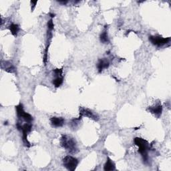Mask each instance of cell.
<instances>
[{"label":"cell","instance_id":"cell-1","mask_svg":"<svg viewBox=\"0 0 171 171\" xmlns=\"http://www.w3.org/2000/svg\"><path fill=\"white\" fill-rule=\"evenodd\" d=\"M134 142L138 147V152L142 155L143 161L144 163H147L148 161V150L150 149L148 142L146 140L139 137H136L134 139Z\"/></svg>","mask_w":171,"mask_h":171},{"label":"cell","instance_id":"cell-2","mask_svg":"<svg viewBox=\"0 0 171 171\" xmlns=\"http://www.w3.org/2000/svg\"><path fill=\"white\" fill-rule=\"evenodd\" d=\"M60 144L63 148L68 150L70 153H76L77 151L76 144L75 140L66 135L62 136Z\"/></svg>","mask_w":171,"mask_h":171},{"label":"cell","instance_id":"cell-3","mask_svg":"<svg viewBox=\"0 0 171 171\" xmlns=\"http://www.w3.org/2000/svg\"><path fill=\"white\" fill-rule=\"evenodd\" d=\"M63 165L67 170L70 171H74L78 165V160L77 158L72 156H66L63 159Z\"/></svg>","mask_w":171,"mask_h":171},{"label":"cell","instance_id":"cell-4","mask_svg":"<svg viewBox=\"0 0 171 171\" xmlns=\"http://www.w3.org/2000/svg\"><path fill=\"white\" fill-rule=\"evenodd\" d=\"M16 113L19 119H22L27 123H31L33 121V117L28 113L24 111V106L22 104H19L16 106Z\"/></svg>","mask_w":171,"mask_h":171},{"label":"cell","instance_id":"cell-5","mask_svg":"<svg viewBox=\"0 0 171 171\" xmlns=\"http://www.w3.org/2000/svg\"><path fill=\"white\" fill-rule=\"evenodd\" d=\"M148 40L154 46H162L169 43L170 38V37H162L160 36H150Z\"/></svg>","mask_w":171,"mask_h":171},{"label":"cell","instance_id":"cell-6","mask_svg":"<svg viewBox=\"0 0 171 171\" xmlns=\"http://www.w3.org/2000/svg\"><path fill=\"white\" fill-rule=\"evenodd\" d=\"M65 120L62 117H52L50 119V123L52 126L58 128L62 127L64 124Z\"/></svg>","mask_w":171,"mask_h":171},{"label":"cell","instance_id":"cell-7","mask_svg":"<svg viewBox=\"0 0 171 171\" xmlns=\"http://www.w3.org/2000/svg\"><path fill=\"white\" fill-rule=\"evenodd\" d=\"M80 116H86L90 118V119H94L95 120H96L98 119L96 116L91 110L84 108H81L80 109Z\"/></svg>","mask_w":171,"mask_h":171},{"label":"cell","instance_id":"cell-8","mask_svg":"<svg viewBox=\"0 0 171 171\" xmlns=\"http://www.w3.org/2000/svg\"><path fill=\"white\" fill-rule=\"evenodd\" d=\"M109 66H110L109 61L106 58L99 60V61L97 64L98 70V72L100 73H101L104 69L108 68L109 67Z\"/></svg>","mask_w":171,"mask_h":171},{"label":"cell","instance_id":"cell-9","mask_svg":"<svg viewBox=\"0 0 171 171\" xmlns=\"http://www.w3.org/2000/svg\"><path fill=\"white\" fill-rule=\"evenodd\" d=\"M104 170L105 171H112L116 170V165L114 162L109 157H107L106 162L104 167Z\"/></svg>","mask_w":171,"mask_h":171},{"label":"cell","instance_id":"cell-10","mask_svg":"<svg viewBox=\"0 0 171 171\" xmlns=\"http://www.w3.org/2000/svg\"><path fill=\"white\" fill-rule=\"evenodd\" d=\"M2 68L8 73H14L16 71V68H15L14 66L9 62H5L3 63L2 64Z\"/></svg>","mask_w":171,"mask_h":171},{"label":"cell","instance_id":"cell-11","mask_svg":"<svg viewBox=\"0 0 171 171\" xmlns=\"http://www.w3.org/2000/svg\"><path fill=\"white\" fill-rule=\"evenodd\" d=\"M148 110H149L150 112L152 113V114L160 116L162 112V107L160 104H158L155 106L149 107L148 108Z\"/></svg>","mask_w":171,"mask_h":171},{"label":"cell","instance_id":"cell-12","mask_svg":"<svg viewBox=\"0 0 171 171\" xmlns=\"http://www.w3.org/2000/svg\"><path fill=\"white\" fill-rule=\"evenodd\" d=\"M106 29V26H105V29L102 32V34H100V42L103 43V44H107V43L109 42V39H108V36L107 30Z\"/></svg>","mask_w":171,"mask_h":171},{"label":"cell","instance_id":"cell-13","mask_svg":"<svg viewBox=\"0 0 171 171\" xmlns=\"http://www.w3.org/2000/svg\"><path fill=\"white\" fill-rule=\"evenodd\" d=\"M9 29L11 32V34L13 35L14 36L17 37V34H18V32L19 31V27L17 24H12L9 26Z\"/></svg>","mask_w":171,"mask_h":171},{"label":"cell","instance_id":"cell-14","mask_svg":"<svg viewBox=\"0 0 171 171\" xmlns=\"http://www.w3.org/2000/svg\"><path fill=\"white\" fill-rule=\"evenodd\" d=\"M63 81H64V78L62 76H57L56 78L53 80L52 83L55 87L59 88L62 84Z\"/></svg>","mask_w":171,"mask_h":171},{"label":"cell","instance_id":"cell-15","mask_svg":"<svg viewBox=\"0 0 171 171\" xmlns=\"http://www.w3.org/2000/svg\"><path fill=\"white\" fill-rule=\"evenodd\" d=\"M32 128V126L30 123H26V124H24L22 126V133H26V134H28L30 132H31Z\"/></svg>","mask_w":171,"mask_h":171},{"label":"cell","instance_id":"cell-16","mask_svg":"<svg viewBox=\"0 0 171 171\" xmlns=\"http://www.w3.org/2000/svg\"><path fill=\"white\" fill-rule=\"evenodd\" d=\"M54 22H53L52 19H50L48 22H47V29H48V31L52 32L53 29H54Z\"/></svg>","mask_w":171,"mask_h":171},{"label":"cell","instance_id":"cell-17","mask_svg":"<svg viewBox=\"0 0 171 171\" xmlns=\"http://www.w3.org/2000/svg\"><path fill=\"white\" fill-rule=\"evenodd\" d=\"M53 72H54L55 74H56V76H62V75L63 74V70L62 69L57 68V69H55V70H53Z\"/></svg>","mask_w":171,"mask_h":171},{"label":"cell","instance_id":"cell-18","mask_svg":"<svg viewBox=\"0 0 171 171\" xmlns=\"http://www.w3.org/2000/svg\"><path fill=\"white\" fill-rule=\"evenodd\" d=\"M37 1H31V4H34L33 5V7H32V11H34V8H35V7H36V5L37 4Z\"/></svg>","mask_w":171,"mask_h":171},{"label":"cell","instance_id":"cell-19","mask_svg":"<svg viewBox=\"0 0 171 171\" xmlns=\"http://www.w3.org/2000/svg\"><path fill=\"white\" fill-rule=\"evenodd\" d=\"M60 4H66L68 3V1H58Z\"/></svg>","mask_w":171,"mask_h":171},{"label":"cell","instance_id":"cell-20","mask_svg":"<svg viewBox=\"0 0 171 171\" xmlns=\"http://www.w3.org/2000/svg\"><path fill=\"white\" fill-rule=\"evenodd\" d=\"M50 16L51 17H55V14H50Z\"/></svg>","mask_w":171,"mask_h":171},{"label":"cell","instance_id":"cell-21","mask_svg":"<svg viewBox=\"0 0 171 171\" xmlns=\"http://www.w3.org/2000/svg\"><path fill=\"white\" fill-rule=\"evenodd\" d=\"M4 124H5V125H7V122H5Z\"/></svg>","mask_w":171,"mask_h":171}]
</instances>
